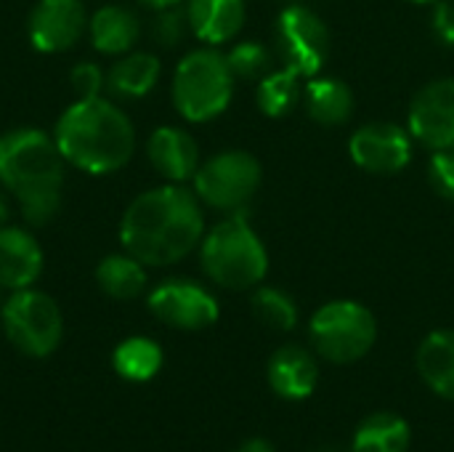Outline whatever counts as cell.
Listing matches in <instances>:
<instances>
[{"instance_id":"6da1fadb","label":"cell","mask_w":454,"mask_h":452,"mask_svg":"<svg viewBox=\"0 0 454 452\" xmlns=\"http://www.w3.org/2000/svg\"><path fill=\"white\" fill-rule=\"evenodd\" d=\"M202 237V202L184 184L141 192L120 218V245L144 266H173L197 250Z\"/></svg>"},{"instance_id":"7a4b0ae2","label":"cell","mask_w":454,"mask_h":452,"mask_svg":"<svg viewBox=\"0 0 454 452\" xmlns=\"http://www.w3.org/2000/svg\"><path fill=\"white\" fill-rule=\"evenodd\" d=\"M64 165L53 133L24 125L0 136V184L16 200L27 226H45L59 213Z\"/></svg>"},{"instance_id":"3957f363","label":"cell","mask_w":454,"mask_h":452,"mask_svg":"<svg viewBox=\"0 0 454 452\" xmlns=\"http://www.w3.org/2000/svg\"><path fill=\"white\" fill-rule=\"evenodd\" d=\"M53 141L67 165L88 176L122 170L136 152L133 120L112 99H74L53 128Z\"/></svg>"},{"instance_id":"277c9868","label":"cell","mask_w":454,"mask_h":452,"mask_svg":"<svg viewBox=\"0 0 454 452\" xmlns=\"http://www.w3.org/2000/svg\"><path fill=\"white\" fill-rule=\"evenodd\" d=\"M200 264L207 280L226 290L261 285L269 272V253L242 213L215 224L200 242Z\"/></svg>"},{"instance_id":"5b68a950","label":"cell","mask_w":454,"mask_h":452,"mask_svg":"<svg viewBox=\"0 0 454 452\" xmlns=\"http://www.w3.org/2000/svg\"><path fill=\"white\" fill-rule=\"evenodd\" d=\"M234 72L226 53L213 45L189 51L170 83L173 107L189 123H210L223 115L234 96Z\"/></svg>"},{"instance_id":"8992f818","label":"cell","mask_w":454,"mask_h":452,"mask_svg":"<svg viewBox=\"0 0 454 452\" xmlns=\"http://www.w3.org/2000/svg\"><path fill=\"white\" fill-rule=\"evenodd\" d=\"M0 320L11 346L32 360L51 357L64 338V317L59 304L35 288L13 290L0 306Z\"/></svg>"},{"instance_id":"52a82bcc","label":"cell","mask_w":454,"mask_h":452,"mask_svg":"<svg viewBox=\"0 0 454 452\" xmlns=\"http://www.w3.org/2000/svg\"><path fill=\"white\" fill-rule=\"evenodd\" d=\"M309 338L319 357L335 365L359 362L378 338L372 312L356 301H333L317 309L309 322Z\"/></svg>"},{"instance_id":"ba28073f","label":"cell","mask_w":454,"mask_h":452,"mask_svg":"<svg viewBox=\"0 0 454 452\" xmlns=\"http://www.w3.org/2000/svg\"><path fill=\"white\" fill-rule=\"evenodd\" d=\"M263 178L261 163L242 149H226L200 163L194 173V194L202 205L215 210L237 213L242 210L258 192Z\"/></svg>"},{"instance_id":"9c48e42d","label":"cell","mask_w":454,"mask_h":452,"mask_svg":"<svg viewBox=\"0 0 454 452\" xmlns=\"http://www.w3.org/2000/svg\"><path fill=\"white\" fill-rule=\"evenodd\" d=\"M277 45L285 67L314 77L330 56V29L306 5H287L277 19Z\"/></svg>"},{"instance_id":"30bf717a","label":"cell","mask_w":454,"mask_h":452,"mask_svg":"<svg viewBox=\"0 0 454 452\" xmlns=\"http://www.w3.org/2000/svg\"><path fill=\"white\" fill-rule=\"evenodd\" d=\"M149 312L165 322L168 328L176 330H205L210 325H215L218 320V301L215 296L202 288L200 282L184 280V277H173L160 282L149 298Z\"/></svg>"},{"instance_id":"8fae6325","label":"cell","mask_w":454,"mask_h":452,"mask_svg":"<svg viewBox=\"0 0 454 452\" xmlns=\"http://www.w3.org/2000/svg\"><path fill=\"white\" fill-rule=\"evenodd\" d=\"M82 0H37L27 16V37L40 53L72 51L88 35Z\"/></svg>"},{"instance_id":"7c38bea8","label":"cell","mask_w":454,"mask_h":452,"mask_svg":"<svg viewBox=\"0 0 454 452\" xmlns=\"http://www.w3.org/2000/svg\"><path fill=\"white\" fill-rule=\"evenodd\" d=\"M351 160L375 176H394L404 170L412 160L410 131L394 123H370L362 125L348 141Z\"/></svg>"},{"instance_id":"4fadbf2b","label":"cell","mask_w":454,"mask_h":452,"mask_svg":"<svg viewBox=\"0 0 454 452\" xmlns=\"http://www.w3.org/2000/svg\"><path fill=\"white\" fill-rule=\"evenodd\" d=\"M410 136H415L428 149L454 147V77L434 80L418 91L407 120Z\"/></svg>"},{"instance_id":"5bb4252c","label":"cell","mask_w":454,"mask_h":452,"mask_svg":"<svg viewBox=\"0 0 454 452\" xmlns=\"http://www.w3.org/2000/svg\"><path fill=\"white\" fill-rule=\"evenodd\" d=\"M43 245L24 226H0V288L24 290L35 288L43 274Z\"/></svg>"},{"instance_id":"9a60e30c","label":"cell","mask_w":454,"mask_h":452,"mask_svg":"<svg viewBox=\"0 0 454 452\" xmlns=\"http://www.w3.org/2000/svg\"><path fill=\"white\" fill-rule=\"evenodd\" d=\"M146 157L168 184H184L192 181L200 168V144L184 128L160 125L146 141Z\"/></svg>"},{"instance_id":"2e32d148","label":"cell","mask_w":454,"mask_h":452,"mask_svg":"<svg viewBox=\"0 0 454 452\" xmlns=\"http://www.w3.org/2000/svg\"><path fill=\"white\" fill-rule=\"evenodd\" d=\"M266 373H269V386L274 389V394H279L282 400H293V402L311 397L319 381V365L314 354L295 344L277 349L269 360Z\"/></svg>"},{"instance_id":"e0dca14e","label":"cell","mask_w":454,"mask_h":452,"mask_svg":"<svg viewBox=\"0 0 454 452\" xmlns=\"http://www.w3.org/2000/svg\"><path fill=\"white\" fill-rule=\"evenodd\" d=\"M88 37L98 53L117 59L136 48L141 37V19L125 5H101L88 19Z\"/></svg>"},{"instance_id":"ac0fdd59","label":"cell","mask_w":454,"mask_h":452,"mask_svg":"<svg viewBox=\"0 0 454 452\" xmlns=\"http://www.w3.org/2000/svg\"><path fill=\"white\" fill-rule=\"evenodd\" d=\"M192 32L207 45L234 40L245 24V0H186Z\"/></svg>"},{"instance_id":"d6986e66","label":"cell","mask_w":454,"mask_h":452,"mask_svg":"<svg viewBox=\"0 0 454 452\" xmlns=\"http://www.w3.org/2000/svg\"><path fill=\"white\" fill-rule=\"evenodd\" d=\"M162 75V64L152 51H128L106 69V91L117 99L149 96Z\"/></svg>"},{"instance_id":"ffe728a7","label":"cell","mask_w":454,"mask_h":452,"mask_svg":"<svg viewBox=\"0 0 454 452\" xmlns=\"http://www.w3.org/2000/svg\"><path fill=\"white\" fill-rule=\"evenodd\" d=\"M418 370L431 392L454 400V330H434L418 349Z\"/></svg>"},{"instance_id":"44dd1931","label":"cell","mask_w":454,"mask_h":452,"mask_svg":"<svg viewBox=\"0 0 454 452\" xmlns=\"http://www.w3.org/2000/svg\"><path fill=\"white\" fill-rule=\"evenodd\" d=\"M306 112L314 123L325 128H335L351 120L354 115V93L338 77H311L306 85Z\"/></svg>"},{"instance_id":"7402d4cb","label":"cell","mask_w":454,"mask_h":452,"mask_svg":"<svg viewBox=\"0 0 454 452\" xmlns=\"http://www.w3.org/2000/svg\"><path fill=\"white\" fill-rule=\"evenodd\" d=\"M146 266L130 253H109L96 266V285L114 301H133L146 290Z\"/></svg>"},{"instance_id":"603a6c76","label":"cell","mask_w":454,"mask_h":452,"mask_svg":"<svg viewBox=\"0 0 454 452\" xmlns=\"http://www.w3.org/2000/svg\"><path fill=\"white\" fill-rule=\"evenodd\" d=\"M412 445L410 424L396 413H375L364 418L354 434V452H407Z\"/></svg>"},{"instance_id":"cb8c5ba5","label":"cell","mask_w":454,"mask_h":452,"mask_svg":"<svg viewBox=\"0 0 454 452\" xmlns=\"http://www.w3.org/2000/svg\"><path fill=\"white\" fill-rule=\"evenodd\" d=\"M112 365H114V373L122 376L125 381L144 384V381H152L160 373V368H162V349L152 338L133 336V338H125L114 349Z\"/></svg>"},{"instance_id":"d4e9b609","label":"cell","mask_w":454,"mask_h":452,"mask_svg":"<svg viewBox=\"0 0 454 452\" xmlns=\"http://www.w3.org/2000/svg\"><path fill=\"white\" fill-rule=\"evenodd\" d=\"M255 101L266 117L290 115L295 109V104L301 101V75L290 67L263 75L258 83V91H255Z\"/></svg>"},{"instance_id":"484cf974","label":"cell","mask_w":454,"mask_h":452,"mask_svg":"<svg viewBox=\"0 0 454 452\" xmlns=\"http://www.w3.org/2000/svg\"><path fill=\"white\" fill-rule=\"evenodd\" d=\"M250 306H253L255 320L261 325L271 328V330L287 333V330H293L298 325V306L279 288H258Z\"/></svg>"},{"instance_id":"4316f807","label":"cell","mask_w":454,"mask_h":452,"mask_svg":"<svg viewBox=\"0 0 454 452\" xmlns=\"http://www.w3.org/2000/svg\"><path fill=\"white\" fill-rule=\"evenodd\" d=\"M229 67L234 72L237 80H261L263 75H269V67H271V53L263 43H255V40H245V43H237L229 53Z\"/></svg>"},{"instance_id":"83f0119b","label":"cell","mask_w":454,"mask_h":452,"mask_svg":"<svg viewBox=\"0 0 454 452\" xmlns=\"http://www.w3.org/2000/svg\"><path fill=\"white\" fill-rule=\"evenodd\" d=\"M186 32H192L186 8L170 5V8L157 11L154 24H152V37H154L162 48H176L178 43H184Z\"/></svg>"},{"instance_id":"f1b7e54d","label":"cell","mask_w":454,"mask_h":452,"mask_svg":"<svg viewBox=\"0 0 454 452\" xmlns=\"http://www.w3.org/2000/svg\"><path fill=\"white\" fill-rule=\"evenodd\" d=\"M69 85L74 99H96L106 91V72L96 61H80L69 72Z\"/></svg>"},{"instance_id":"f546056e","label":"cell","mask_w":454,"mask_h":452,"mask_svg":"<svg viewBox=\"0 0 454 452\" xmlns=\"http://www.w3.org/2000/svg\"><path fill=\"white\" fill-rule=\"evenodd\" d=\"M428 181L436 194L454 200V149H436L428 163Z\"/></svg>"},{"instance_id":"4dcf8cb0","label":"cell","mask_w":454,"mask_h":452,"mask_svg":"<svg viewBox=\"0 0 454 452\" xmlns=\"http://www.w3.org/2000/svg\"><path fill=\"white\" fill-rule=\"evenodd\" d=\"M431 32L434 37L447 45L454 48V3L452 0H439L434 3V13H431Z\"/></svg>"},{"instance_id":"1f68e13d","label":"cell","mask_w":454,"mask_h":452,"mask_svg":"<svg viewBox=\"0 0 454 452\" xmlns=\"http://www.w3.org/2000/svg\"><path fill=\"white\" fill-rule=\"evenodd\" d=\"M237 452H277L274 450V445L269 442V440H261V437H253V440H247V442H242Z\"/></svg>"},{"instance_id":"d6a6232c","label":"cell","mask_w":454,"mask_h":452,"mask_svg":"<svg viewBox=\"0 0 454 452\" xmlns=\"http://www.w3.org/2000/svg\"><path fill=\"white\" fill-rule=\"evenodd\" d=\"M8 221H11V194L0 184V226H5Z\"/></svg>"},{"instance_id":"836d02e7","label":"cell","mask_w":454,"mask_h":452,"mask_svg":"<svg viewBox=\"0 0 454 452\" xmlns=\"http://www.w3.org/2000/svg\"><path fill=\"white\" fill-rule=\"evenodd\" d=\"M138 3L146 5V8H152V11H162V8L178 5V3H184V0H138Z\"/></svg>"},{"instance_id":"e575fe53","label":"cell","mask_w":454,"mask_h":452,"mask_svg":"<svg viewBox=\"0 0 454 452\" xmlns=\"http://www.w3.org/2000/svg\"><path fill=\"white\" fill-rule=\"evenodd\" d=\"M314 452H343V450H338V448H319V450H314Z\"/></svg>"},{"instance_id":"d590c367","label":"cell","mask_w":454,"mask_h":452,"mask_svg":"<svg viewBox=\"0 0 454 452\" xmlns=\"http://www.w3.org/2000/svg\"><path fill=\"white\" fill-rule=\"evenodd\" d=\"M412 3H439V0H412Z\"/></svg>"},{"instance_id":"8d00e7d4","label":"cell","mask_w":454,"mask_h":452,"mask_svg":"<svg viewBox=\"0 0 454 452\" xmlns=\"http://www.w3.org/2000/svg\"><path fill=\"white\" fill-rule=\"evenodd\" d=\"M0 290H3V288H0Z\"/></svg>"},{"instance_id":"74e56055","label":"cell","mask_w":454,"mask_h":452,"mask_svg":"<svg viewBox=\"0 0 454 452\" xmlns=\"http://www.w3.org/2000/svg\"><path fill=\"white\" fill-rule=\"evenodd\" d=\"M452 149H454V147H452Z\"/></svg>"}]
</instances>
